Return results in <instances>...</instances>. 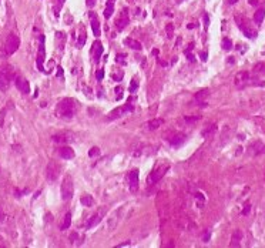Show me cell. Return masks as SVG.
Here are the masks:
<instances>
[{
	"label": "cell",
	"instance_id": "obj_1",
	"mask_svg": "<svg viewBox=\"0 0 265 248\" xmlns=\"http://www.w3.org/2000/svg\"><path fill=\"white\" fill-rule=\"evenodd\" d=\"M78 104L74 98L66 97L63 100H60L56 107V114L61 118H73L77 114Z\"/></svg>",
	"mask_w": 265,
	"mask_h": 248
},
{
	"label": "cell",
	"instance_id": "obj_14",
	"mask_svg": "<svg viewBox=\"0 0 265 248\" xmlns=\"http://www.w3.org/2000/svg\"><path fill=\"white\" fill-rule=\"evenodd\" d=\"M237 23H238V26H239V29L242 30V33H244V36H247L248 39H255L257 37V32L255 30H252L251 27H248L247 24H244L241 20L237 17Z\"/></svg>",
	"mask_w": 265,
	"mask_h": 248
},
{
	"label": "cell",
	"instance_id": "obj_37",
	"mask_svg": "<svg viewBox=\"0 0 265 248\" xmlns=\"http://www.w3.org/2000/svg\"><path fill=\"white\" fill-rule=\"evenodd\" d=\"M210 237H211V232H210V231H205V232H204V235H202V241H204V242H208Z\"/></svg>",
	"mask_w": 265,
	"mask_h": 248
},
{
	"label": "cell",
	"instance_id": "obj_3",
	"mask_svg": "<svg viewBox=\"0 0 265 248\" xmlns=\"http://www.w3.org/2000/svg\"><path fill=\"white\" fill-rule=\"evenodd\" d=\"M20 46V39L17 34H14V33H10L9 36H7L6 39V43H4V50L9 56H12L14 53L17 52V49Z\"/></svg>",
	"mask_w": 265,
	"mask_h": 248
},
{
	"label": "cell",
	"instance_id": "obj_21",
	"mask_svg": "<svg viewBox=\"0 0 265 248\" xmlns=\"http://www.w3.org/2000/svg\"><path fill=\"white\" fill-rule=\"evenodd\" d=\"M127 24H128V17H127V13H125V10H124L123 14H121V17H120V19H117L116 26H117L118 30H123Z\"/></svg>",
	"mask_w": 265,
	"mask_h": 248
},
{
	"label": "cell",
	"instance_id": "obj_49",
	"mask_svg": "<svg viewBox=\"0 0 265 248\" xmlns=\"http://www.w3.org/2000/svg\"><path fill=\"white\" fill-rule=\"evenodd\" d=\"M58 1H60V4H63V3H64L66 0H58Z\"/></svg>",
	"mask_w": 265,
	"mask_h": 248
},
{
	"label": "cell",
	"instance_id": "obj_45",
	"mask_svg": "<svg viewBox=\"0 0 265 248\" xmlns=\"http://www.w3.org/2000/svg\"><path fill=\"white\" fill-rule=\"evenodd\" d=\"M57 70H58V72H57V77H60V76H63V69H61V67H58Z\"/></svg>",
	"mask_w": 265,
	"mask_h": 248
},
{
	"label": "cell",
	"instance_id": "obj_23",
	"mask_svg": "<svg viewBox=\"0 0 265 248\" xmlns=\"http://www.w3.org/2000/svg\"><path fill=\"white\" fill-rule=\"evenodd\" d=\"M114 1L116 0H107V6H106V10H104V17L106 19H110L113 13H114Z\"/></svg>",
	"mask_w": 265,
	"mask_h": 248
},
{
	"label": "cell",
	"instance_id": "obj_27",
	"mask_svg": "<svg viewBox=\"0 0 265 248\" xmlns=\"http://www.w3.org/2000/svg\"><path fill=\"white\" fill-rule=\"evenodd\" d=\"M53 140H54V143H67V141H71L73 138L66 137V134H58V136H54Z\"/></svg>",
	"mask_w": 265,
	"mask_h": 248
},
{
	"label": "cell",
	"instance_id": "obj_30",
	"mask_svg": "<svg viewBox=\"0 0 265 248\" xmlns=\"http://www.w3.org/2000/svg\"><path fill=\"white\" fill-rule=\"evenodd\" d=\"M101 154V151H100V148L98 147H93L90 151H89V156L91 157V158H94V157H98Z\"/></svg>",
	"mask_w": 265,
	"mask_h": 248
},
{
	"label": "cell",
	"instance_id": "obj_18",
	"mask_svg": "<svg viewBox=\"0 0 265 248\" xmlns=\"http://www.w3.org/2000/svg\"><path fill=\"white\" fill-rule=\"evenodd\" d=\"M93 47H94V61L98 63V61H100V57H101V54H103V44L97 40V41H94Z\"/></svg>",
	"mask_w": 265,
	"mask_h": 248
},
{
	"label": "cell",
	"instance_id": "obj_5",
	"mask_svg": "<svg viewBox=\"0 0 265 248\" xmlns=\"http://www.w3.org/2000/svg\"><path fill=\"white\" fill-rule=\"evenodd\" d=\"M125 184L131 193H137L138 190V170H131L125 176Z\"/></svg>",
	"mask_w": 265,
	"mask_h": 248
},
{
	"label": "cell",
	"instance_id": "obj_4",
	"mask_svg": "<svg viewBox=\"0 0 265 248\" xmlns=\"http://www.w3.org/2000/svg\"><path fill=\"white\" fill-rule=\"evenodd\" d=\"M13 77V73L10 67H0V92H6L10 87V81Z\"/></svg>",
	"mask_w": 265,
	"mask_h": 248
},
{
	"label": "cell",
	"instance_id": "obj_22",
	"mask_svg": "<svg viewBox=\"0 0 265 248\" xmlns=\"http://www.w3.org/2000/svg\"><path fill=\"white\" fill-rule=\"evenodd\" d=\"M124 44L125 46H128L130 49H133V50H141L142 46H141V43L140 41H137V40L134 39H124Z\"/></svg>",
	"mask_w": 265,
	"mask_h": 248
},
{
	"label": "cell",
	"instance_id": "obj_6",
	"mask_svg": "<svg viewBox=\"0 0 265 248\" xmlns=\"http://www.w3.org/2000/svg\"><path fill=\"white\" fill-rule=\"evenodd\" d=\"M44 36L41 34L40 36V46H39V52H37V60H36V63H37V69H39L41 73H46L44 70V66H43V63H44V60H46V49H44Z\"/></svg>",
	"mask_w": 265,
	"mask_h": 248
},
{
	"label": "cell",
	"instance_id": "obj_12",
	"mask_svg": "<svg viewBox=\"0 0 265 248\" xmlns=\"http://www.w3.org/2000/svg\"><path fill=\"white\" fill-rule=\"evenodd\" d=\"M104 213H106V211H104V208H100V210H98L97 213H96V214H94V216L90 218V221L87 222V230H91L93 227L98 225V224H100V221L103 220Z\"/></svg>",
	"mask_w": 265,
	"mask_h": 248
},
{
	"label": "cell",
	"instance_id": "obj_34",
	"mask_svg": "<svg viewBox=\"0 0 265 248\" xmlns=\"http://www.w3.org/2000/svg\"><path fill=\"white\" fill-rule=\"evenodd\" d=\"M201 118V116H194V117H184V121L185 123H194V121H198Z\"/></svg>",
	"mask_w": 265,
	"mask_h": 248
},
{
	"label": "cell",
	"instance_id": "obj_28",
	"mask_svg": "<svg viewBox=\"0 0 265 248\" xmlns=\"http://www.w3.org/2000/svg\"><path fill=\"white\" fill-rule=\"evenodd\" d=\"M215 130H217V125H215V124H213V125H207V127L202 130L201 134H202V137H208V136H210V134H213Z\"/></svg>",
	"mask_w": 265,
	"mask_h": 248
},
{
	"label": "cell",
	"instance_id": "obj_33",
	"mask_svg": "<svg viewBox=\"0 0 265 248\" xmlns=\"http://www.w3.org/2000/svg\"><path fill=\"white\" fill-rule=\"evenodd\" d=\"M137 89H138V81H137V80H131V84H130V93H136Z\"/></svg>",
	"mask_w": 265,
	"mask_h": 248
},
{
	"label": "cell",
	"instance_id": "obj_50",
	"mask_svg": "<svg viewBox=\"0 0 265 248\" xmlns=\"http://www.w3.org/2000/svg\"><path fill=\"white\" fill-rule=\"evenodd\" d=\"M178 1H182V0H178Z\"/></svg>",
	"mask_w": 265,
	"mask_h": 248
},
{
	"label": "cell",
	"instance_id": "obj_35",
	"mask_svg": "<svg viewBox=\"0 0 265 248\" xmlns=\"http://www.w3.org/2000/svg\"><path fill=\"white\" fill-rule=\"evenodd\" d=\"M184 53H185V56H187V59L190 60V61H194V60H195V59H194V56H193V53H191V50H190V49H187V50H185Z\"/></svg>",
	"mask_w": 265,
	"mask_h": 248
},
{
	"label": "cell",
	"instance_id": "obj_47",
	"mask_svg": "<svg viewBox=\"0 0 265 248\" xmlns=\"http://www.w3.org/2000/svg\"><path fill=\"white\" fill-rule=\"evenodd\" d=\"M249 4H252V6H254V4H258V0H249Z\"/></svg>",
	"mask_w": 265,
	"mask_h": 248
},
{
	"label": "cell",
	"instance_id": "obj_8",
	"mask_svg": "<svg viewBox=\"0 0 265 248\" xmlns=\"http://www.w3.org/2000/svg\"><path fill=\"white\" fill-rule=\"evenodd\" d=\"M168 168H170L168 165H161L160 168H157L153 174H150V176H148V180H147L148 184H155L157 181H160L162 177H164V174L168 171Z\"/></svg>",
	"mask_w": 265,
	"mask_h": 248
},
{
	"label": "cell",
	"instance_id": "obj_29",
	"mask_svg": "<svg viewBox=\"0 0 265 248\" xmlns=\"http://www.w3.org/2000/svg\"><path fill=\"white\" fill-rule=\"evenodd\" d=\"M254 73H257V74H261V73H265V63H257V64L254 66Z\"/></svg>",
	"mask_w": 265,
	"mask_h": 248
},
{
	"label": "cell",
	"instance_id": "obj_32",
	"mask_svg": "<svg viewBox=\"0 0 265 248\" xmlns=\"http://www.w3.org/2000/svg\"><path fill=\"white\" fill-rule=\"evenodd\" d=\"M86 40H87V36H86V32H83L80 36H78V41H77V44L80 47H83L84 44H86Z\"/></svg>",
	"mask_w": 265,
	"mask_h": 248
},
{
	"label": "cell",
	"instance_id": "obj_13",
	"mask_svg": "<svg viewBox=\"0 0 265 248\" xmlns=\"http://www.w3.org/2000/svg\"><path fill=\"white\" fill-rule=\"evenodd\" d=\"M248 81H249V74L247 72H239L237 73V76H235V86L237 87H244V86L248 84Z\"/></svg>",
	"mask_w": 265,
	"mask_h": 248
},
{
	"label": "cell",
	"instance_id": "obj_31",
	"mask_svg": "<svg viewBox=\"0 0 265 248\" xmlns=\"http://www.w3.org/2000/svg\"><path fill=\"white\" fill-rule=\"evenodd\" d=\"M222 47H224L225 50H231V49H233V41L230 39H227V37L222 39Z\"/></svg>",
	"mask_w": 265,
	"mask_h": 248
},
{
	"label": "cell",
	"instance_id": "obj_7",
	"mask_svg": "<svg viewBox=\"0 0 265 248\" xmlns=\"http://www.w3.org/2000/svg\"><path fill=\"white\" fill-rule=\"evenodd\" d=\"M134 110V107H133V104H130V101L127 103L125 106H123V107H118V108H116V110H113L110 113V120H114V118H120V117H123V116H125V114H128V113H131V111Z\"/></svg>",
	"mask_w": 265,
	"mask_h": 248
},
{
	"label": "cell",
	"instance_id": "obj_39",
	"mask_svg": "<svg viewBox=\"0 0 265 248\" xmlns=\"http://www.w3.org/2000/svg\"><path fill=\"white\" fill-rule=\"evenodd\" d=\"M96 77H97L98 81H101V80H103V77H104V72H103V70H97V74H96Z\"/></svg>",
	"mask_w": 265,
	"mask_h": 248
},
{
	"label": "cell",
	"instance_id": "obj_20",
	"mask_svg": "<svg viewBox=\"0 0 265 248\" xmlns=\"http://www.w3.org/2000/svg\"><path fill=\"white\" fill-rule=\"evenodd\" d=\"M162 124H164V120H162V118H154V120H150L148 123L145 124V127H147L148 130H157L158 127H161Z\"/></svg>",
	"mask_w": 265,
	"mask_h": 248
},
{
	"label": "cell",
	"instance_id": "obj_41",
	"mask_svg": "<svg viewBox=\"0 0 265 248\" xmlns=\"http://www.w3.org/2000/svg\"><path fill=\"white\" fill-rule=\"evenodd\" d=\"M167 33H168V37L173 36V24H168L167 26Z\"/></svg>",
	"mask_w": 265,
	"mask_h": 248
},
{
	"label": "cell",
	"instance_id": "obj_9",
	"mask_svg": "<svg viewBox=\"0 0 265 248\" xmlns=\"http://www.w3.org/2000/svg\"><path fill=\"white\" fill-rule=\"evenodd\" d=\"M168 143L171 144L173 147H180L182 144L185 143V140H187V136L185 134H182V133H173L171 136H168Z\"/></svg>",
	"mask_w": 265,
	"mask_h": 248
},
{
	"label": "cell",
	"instance_id": "obj_10",
	"mask_svg": "<svg viewBox=\"0 0 265 248\" xmlns=\"http://www.w3.org/2000/svg\"><path fill=\"white\" fill-rule=\"evenodd\" d=\"M14 83H16V87H17V90L20 93H23V94L30 93V84H29V81L23 76H16L14 77Z\"/></svg>",
	"mask_w": 265,
	"mask_h": 248
},
{
	"label": "cell",
	"instance_id": "obj_24",
	"mask_svg": "<svg viewBox=\"0 0 265 248\" xmlns=\"http://www.w3.org/2000/svg\"><path fill=\"white\" fill-rule=\"evenodd\" d=\"M80 202L83 204L84 207H93L94 205V198L90 196V194H84L80 198Z\"/></svg>",
	"mask_w": 265,
	"mask_h": 248
},
{
	"label": "cell",
	"instance_id": "obj_46",
	"mask_svg": "<svg viewBox=\"0 0 265 248\" xmlns=\"http://www.w3.org/2000/svg\"><path fill=\"white\" fill-rule=\"evenodd\" d=\"M127 245H131V242H130V241H125V242H123V244H120L118 247H127Z\"/></svg>",
	"mask_w": 265,
	"mask_h": 248
},
{
	"label": "cell",
	"instance_id": "obj_25",
	"mask_svg": "<svg viewBox=\"0 0 265 248\" xmlns=\"http://www.w3.org/2000/svg\"><path fill=\"white\" fill-rule=\"evenodd\" d=\"M264 17H265V9H258V10L255 12V14H254V20H255L257 24H261Z\"/></svg>",
	"mask_w": 265,
	"mask_h": 248
},
{
	"label": "cell",
	"instance_id": "obj_17",
	"mask_svg": "<svg viewBox=\"0 0 265 248\" xmlns=\"http://www.w3.org/2000/svg\"><path fill=\"white\" fill-rule=\"evenodd\" d=\"M208 96H210V92H208V90H201V92H198L197 94H195L194 98H195V101H198V103H200V106L205 107V106H207V103H205L204 100H205Z\"/></svg>",
	"mask_w": 265,
	"mask_h": 248
},
{
	"label": "cell",
	"instance_id": "obj_26",
	"mask_svg": "<svg viewBox=\"0 0 265 248\" xmlns=\"http://www.w3.org/2000/svg\"><path fill=\"white\" fill-rule=\"evenodd\" d=\"M70 225H71V213L69 211V213H66L64 221H63V224H60V230H67V228H70Z\"/></svg>",
	"mask_w": 265,
	"mask_h": 248
},
{
	"label": "cell",
	"instance_id": "obj_11",
	"mask_svg": "<svg viewBox=\"0 0 265 248\" xmlns=\"http://www.w3.org/2000/svg\"><path fill=\"white\" fill-rule=\"evenodd\" d=\"M46 173H47V174H46V176H47V180H49V181H54L58 177V174H60V167H58L54 161H50L49 165H47Z\"/></svg>",
	"mask_w": 265,
	"mask_h": 248
},
{
	"label": "cell",
	"instance_id": "obj_40",
	"mask_svg": "<svg viewBox=\"0 0 265 248\" xmlns=\"http://www.w3.org/2000/svg\"><path fill=\"white\" fill-rule=\"evenodd\" d=\"M208 23H210L208 14H204V27H205V30H207V27H208Z\"/></svg>",
	"mask_w": 265,
	"mask_h": 248
},
{
	"label": "cell",
	"instance_id": "obj_16",
	"mask_svg": "<svg viewBox=\"0 0 265 248\" xmlns=\"http://www.w3.org/2000/svg\"><path fill=\"white\" fill-rule=\"evenodd\" d=\"M242 237H244V234H242V231L241 230H235L233 232V237H231V247H239V241L242 240Z\"/></svg>",
	"mask_w": 265,
	"mask_h": 248
},
{
	"label": "cell",
	"instance_id": "obj_19",
	"mask_svg": "<svg viewBox=\"0 0 265 248\" xmlns=\"http://www.w3.org/2000/svg\"><path fill=\"white\" fill-rule=\"evenodd\" d=\"M90 16H91V30H93V33H94V36L98 37L100 33H101V30H100V23H98L97 17H94V14L93 13H91Z\"/></svg>",
	"mask_w": 265,
	"mask_h": 248
},
{
	"label": "cell",
	"instance_id": "obj_38",
	"mask_svg": "<svg viewBox=\"0 0 265 248\" xmlns=\"http://www.w3.org/2000/svg\"><path fill=\"white\" fill-rule=\"evenodd\" d=\"M249 211H251V204H247L245 208L242 210V213H241V214H242V216H247V214H248Z\"/></svg>",
	"mask_w": 265,
	"mask_h": 248
},
{
	"label": "cell",
	"instance_id": "obj_42",
	"mask_svg": "<svg viewBox=\"0 0 265 248\" xmlns=\"http://www.w3.org/2000/svg\"><path fill=\"white\" fill-rule=\"evenodd\" d=\"M4 220H6V216H4V214H3V211L0 210V224H1V222H4Z\"/></svg>",
	"mask_w": 265,
	"mask_h": 248
},
{
	"label": "cell",
	"instance_id": "obj_36",
	"mask_svg": "<svg viewBox=\"0 0 265 248\" xmlns=\"http://www.w3.org/2000/svg\"><path fill=\"white\" fill-rule=\"evenodd\" d=\"M116 93H117V98L120 100V98L123 97V87H121V86H120V87H117V89H116Z\"/></svg>",
	"mask_w": 265,
	"mask_h": 248
},
{
	"label": "cell",
	"instance_id": "obj_44",
	"mask_svg": "<svg viewBox=\"0 0 265 248\" xmlns=\"http://www.w3.org/2000/svg\"><path fill=\"white\" fill-rule=\"evenodd\" d=\"M200 56H201V60H202V61H205V60H207V52H202Z\"/></svg>",
	"mask_w": 265,
	"mask_h": 248
},
{
	"label": "cell",
	"instance_id": "obj_43",
	"mask_svg": "<svg viewBox=\"0 0 265 248\" xmlns=\"http://www.w3.org/2000/svg\"><path fill=\"white\" fill-rule=\"evenodd\" d=\"M96 4V0H87V6L89 7H93Z\"/></svg>",
	"mask_w": 265,
	"mask_h": 248
},
{
	"label": "cell",
	"instance_id": "obj_48",
	"mask_svg": "<svg viewBox=\"0 0 265 248\" xmlns=\"http://www.w3.org/2000/svg\"><path fill=\"white\" fill-rule=\"evenodd\" d=\"M237 1H238V0H228V3H230V4H234V3H237Z\"/></svg>",
	"mask_w": 265,
	"mask_h": 248
},
{
	"label": "cell",
	"instance_id": "obj_15",
	"mask_svg": "<svg viewBox=\"0 0 265 248\" xmlns=\"http://www.w3.org/2000/svg\"><path fill=\"white\" fill-rule=\"evenodd\" d=\"M58 156L61 157V158H64V160H70V158H73L76 154H74V150H73L71 147L64 145V147H60V148H58Z\"/></svg>",
	"mask_w": 265,
	"mask_h": 248
},
{
	"label": "cell",
	"instance_id": "obj_2",
	"mask_svg": "<svg viewBox=\"0 0 265 248\" xmlns=\"http://www.w3.org/2000/svg\"><path fill=\"white\" fill-rule=\"evenodd\" d=\"M60 191H61V200H63V201H69L71 197H73L74 185H73V178H71L70 176H66L64 180L61 181Z\"/></svg>",
	"mask_w": 265,
	"mask_h": 248
}]
</instances>
